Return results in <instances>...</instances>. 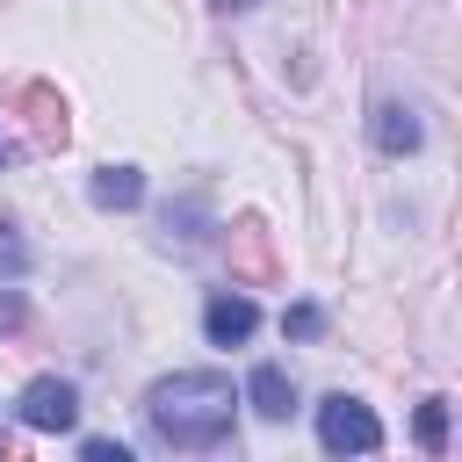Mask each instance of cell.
Segmentation results:
<instances>
[{"mask_svg": "<svg viewBox=\"0 0 462 462\" xmlns=\"http://www.w3.org/2000/svg\"><path fill=\"white\" fill-rule=\"evenodd\" d=\"M282 332H289V339H318V332H325L318 303H289V310H282Z\"/></svg>", "mask_w": 462, "mask_h": 462, "instance_id": "9c48e42d", "label": "cell"}, {"mask_svg": "<svg viewBox=\"0 0 462 462\" xmlns=\"http://www.w3.org/2000/svg\"><path fill=\"white\" fill-rule=\"evenodd\" d=\"M217 7H224V14H231V7H253V0H217Z\"/></svg>", "mask_w": 462, "mask_h": 462, "instance_id": "8fae6325", "label": "cell"}, {"mask_svg": "<svg viewBox=\"0 0 462 462\" xmlns=\"http://www.w3.org/2000/svg\"><path fill=\"white\" fill-rule=\"evenodd\" d=\"M419 448H426V455L448 448V397H426V404H419Z\"/></svg>", "mask_w": 462, "mask_h": 462, "instance_id": "ba28073f", "label": "cell"}, {"mask_svg": "<svg viewBox=\"0 0 462 462\" xmlns=\"http://www.w3.org/2000/svg\"><path fill=\"white\" fill-rule=\"evenodd\" d=\"M87 195H94V209H137L144 202V173L137 166H101L87 180Z\"/></svg>", "mask_w": 462, "mask_h": 462, "instance_id": "8992f818", "label": "cell"}, {"mask_svg": "<svg viewBox=\"0 0 462 462\" xmlns=\"http://www.w3.org/2000/svg\"><path fill=\"white\" fill-rule=\"evenodd\" d=\"M375 144H383L390 159L419 152V116H411V108H397V101H383V108H375Z\"/></svg>", "mask_w": 462, "mask_h": 462, "instance_id": "52a82bcc", "label": "cell"}, {"mask_svg": "<svg viewBox=\"0 0 462 462\" xmlns=\"http://www.w3.org/2000/svg\"><path fill=\"white\" fill-rule=\"evenodd\" d=\"M318 440H325V455H375L383 448V419L361 404V397H325L318 404Z\"/></svg>", "mask_w": 462, "mask_h": 462, "instance_id": "7a4b0ae2", "label": "cell"}, {"mask_svg": "<svg viewBox=\"0 0 462 462\" xmlns=\"http://www.w3.org/2000/svg\"><path fill=\"white\" fill-rule=\"evenodd\" d=\"M14 411H22L29 433H65V426H79V390H72L65 375H36Z\"/></svg>", "mask_w": 462, "mask_h": 462, "instance_id": "3957f363", "label": "cell"}, {"mask_svg": "<svg viewBox=\"0 0 462 462\" xmlns=\"http://www.w3.org/2000/svg\"><path fill=\"white\" fill-rule=\"evenodd\" d=\"M0 166H7V144H0Z\"/></svg>", "mask_w": 462, "mask_h": 462, "instance_id": "7c38bea8", "label": "cell"}, {"mask_svg": "<svg viewBox=\"0 0 462 462\" xmlns=\"http://www.w3.org/2000/svg\"><path fill=\"white\" fill-rule=\"evenodd\" d=\"M238 404H253L260 419H289V411H296V383H289V368L260 361V368L245 375V397H238Z\"/></svg>", "mask_w": 462, "mask_h": 462, "instance_id": "5b68a950", "label": "cell"}, {"mask_svg": "<svg viewBox=\"0 0 462 462\" xmlns=\"http://www.w3.org/2000/svg\"><path fill=\"white\" fill-rule=\"evenodd\" d=\"M79 455H87V462H130L123 440H79Z\"/></svg>", "mask_w": 462, "mask_h": 462, "instance_id": "30bf717a", "label": "cell"}, {"mask_svg": "<svg viewBox=\"0 0 462 462\" xmlns=\"http://www.w3.org/2000/svg\"><path fill=\"white\" fill-rule=\"evenodd\" d=\"M202 332H209V346H245V339L260 332V303H253V296L217 289V296L202 303Z\"/></svg>", "mask_w": 462, "mask_h": 462, "instance_id": "277c9868", "label": "cell"}, {"mask_svg": "<svg viewBox=\"0 0 462 462\" xmlns=\"http://www.w3.org/2000/svg\"><path fill=\"white\" fill-rule=\"evenodd\" d=\"M144 426L159 448H224L238 426V390L217 368H173L144 390Z\"/></svg>", "mask_w": 462, "mask_h": 462, "instance_id": "6da1fadb", "label": "cell"}]
</instances>
